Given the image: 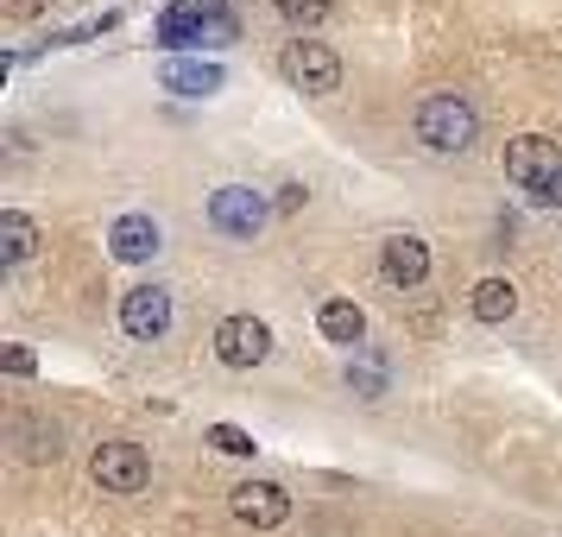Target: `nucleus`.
Segmentation results:
<instances>
[{
    "mask_svg": "<svg viewBox=\"0 0 562 537\" xmlns=\"http://www.w3.org/2000/svg\"><path fill=\"white\" fill-rule=\"evenodd\" d=\"M417 139L430 146V153H468L474 139H481V114H474V102L468 96H456V89H442V96H424L417 102Z\"/></svg>",
    "mask_w": 562,
    "mask_h": 537,
    "instance_id": "obj_1",
    "label": "nucleus"
},
{
    "mask_svg": "<svg viewBox=\"0 0 562 537\" xmlns=\"http://www.w3.org/2000/svg\"><path fill=\"white\" fill-rule=\"evenodd\" d=\"M284 82L304 89V96H335L341 89V57L323 38H291L284 45Z\"/></svg>",
    "mask_w": 562,
    "mask_h": 537,
    "instance_id": "obj_2",
    "label": "nucleus"
},
{
    "mask_svg": "<svg viewBox=\"0 0 562 537\" xmlns=\"http://www.w3.org/2000/svg\"><path fill=\"white\" fill-rule=\"evenodd\" d=\"M89 474H95V486H102V493H146V481H153V461H146V449H139V443L114 436V443H102V449H95Z\"/></svg>",
    "mask_w": 562,
    "mask_h": 537,
    "instance_id": "obj_3",
    "label": "nucleus"
},
{
    "mask_svg": "<svg viewBox=\"0 0 562 537\" xmlns=\"http://www.w3.org/2000/svg\"><path fill=\"white\" fill-rule=\"evenodd\" d=\"M209 222L234 240H254L259 222H266V197H259L254 183H222L215 197H209Z\"/></svg>",
    "mask_w": 562,
    "mask_h": 537,
    "instance_id": "obj_4",
    "label": "nucleus"
},
{
    "mask_svg": "<svg viewBox=\"0 0 562 537\" xmlns=\"http://www.w3.org/2000/svg\"><path fill=\"white\" fill-rule=\"evenodd\" d=\"M228 506L247 532H279L284 518H291V493H284L279 481H240L228 493Z\"/></svg>",
    "mask_w": 562,
    "mask_h": 537,
    "instance_id": "obj_5",
    "label": "nucleus"
},
{
    "mask_svg": "<svg viewBox=\"0 0 562 537\" xmlns=\"http://www.w3.org/2000/svg\"><path fill=\"white\" fill-rule=\"evenodd\" d=\"M506 178L518 183V190H537V183L562 178L557 139H543V133H518V139L506 146Z\"/></svg>",
    "mask_w": 562,
    "mask_h": 537,
    "instance_id": "obj_6",
    "label": "nucleus"
},
{
    "mask_svg": "<svg viewBox=\"0 0 562 537\" xmlns=\"http://www.w3.org/2000/svg\"><path fill=\"white\" fill-rule=\"evenodd\" d=\"M272 355V329L259 323V316H222V329H215V360L222 367H259V360Z\"/></svg>",
    "mask_w": 562,
    "mask_h": 537,
    "instance_id": "obj_7",
    "label": "nucleus"
},
{
    "mask_svg": "<svg viewBox=\"0 0 562 537\" xmlns=\"http://www.w3.org/2000/svg\"><path fill=\"white\" fill-rule=\"evenodd\" d=\"M121 329L133 342H158V335L171 329V291L165 284H133L127 298H121Z\"/></svg>",
    "mask_w": 562,
    "mask_h": 537,
    "instance_id": "obj_8",
    "label": "nucleus"
},
{
    "mask_svg": "<svg viewBox=\"0 0 562 537\" xmlns=\"http://www.w3.org/2000/svg\"><path fill=\"white\" fill-rule=\"evenodd\" d=\"M380 272L398 284V291H417V284L430 279V247H424L417 234H392L380 247Z\"/></svg>",
    "mask_w": 562,
    "mask_h": 537,
    "instance_id": "obj_9",
    "label": "nucleus"
},
{
    "mask_svg": "<svg viewBox=\"0 0 562 537\" xmlns=\"http://www.w3.org/2000/svg\"><path fill=\"white\" fill-rule=\"evenodd\" d=\"M158 247H165V234H158L153 215H121V222L108 228V254L121 259V266H146Z\"/></svg>",
    "mask_w": 562,
    "mask_h": 537,
    "instance_id": "obj_10",
    "label": "nucleus"
},
{
    "mask_svg": "<svg viewBox=\"0 0 562 537\" xmlns=\"http://www.w3.org/2000/svg\"><path fill=\"white\" fill-rule=\"evenodd\" d=\"M316 329H323V342H335V348H355L360 335H367V310L348 304V298H329V304L316 310Z\"/></svg>",
    "mask_w": 562,
    "mask_h": 537,
    "instance_id": "obj_11",
    "label": "nucleus"
},
{
    "mask_svg": "<svg viewBox=\"0 0 562 537\" xmlns=\"http://www.w3.org/2000/svg\"><path fill=\"white\" fill-rule=\"evenodd\" d=\"M228 26H209L203 7H171L158 20V45H203V38H222Z\"/></svg>",
    "mask_w": 562,
    "mask_h": 537,
    "instance_id": "obj_12",
    "label": "nucleus"
},
{
    "mask_svg": "<svg viewBox=\"0 0 562 537\" xmlns=\"http://www.w3.org/2000/svg\"><path fill=\"white\" fill-rule=\"evenodd\" d=\"M468 310L481 316V323H506L512 310H518V284L512 279H481L468 291Z\"/></svg>",
    "mask_w": 562,
    "mask_h": 537,
    "instance_id": "obj_13",
    "label": "nucleus"
},
{
    "mask_svg": "<svg viewBox=\"0 0 562 537\" xmlns=\"http://www.w3.org/2000/svg\"><path fill=\"white\" fill-rule=\"evenodd\" d=\"M165 89H178V96H215L222 89V70L215 64H165Z\"/></svg>",
    "mask_w": 562,
    "mask_h": 537,
    "instance_id": "obj_14",
    "label": "nucleus"
},
{
    "mask_svg": "<svg viewBox=\"0 0 562 537\" xmlns=\"http://www.w3.org/2000/svg\"><path fill=\"white\" fill-rule=\"evenodd\" d=\"M32 247H38V228H32L20 209H7V215H0V259H7V266H20Z\"/></svg>",
    "mask_w": 562,
    "mask_h": 537,
    "instance_id": "obj_15",
    "label": "nucleus"
},
{
    "mask_svg": "<svg viewBox=\"0 0 562 537\" xmlns=\"http://www.w3.org/2000/svg\"><path fill=\"white\" fill-rule=\"evenodd\" d=\"M272 7L284 13V26L310 32V26H323V20H329V7H335V0H272Z\"/></svg>",
    "mask_w": 562,
    "mask_h": 537,
    "instance_id": "obj_16",
    "label": "nucleus"
},
{
    "mask_svg": "<svg viewBox=\"0 0 562 537\" xmlns=\"http://www.w3.org/2000/svg\"><path fill=\"white\" fill-rule=\"evenodd\" d=\"M209 443H215L222 456H254V436L234 430V424H215V430H209Z\"/></svg>",
    "mask_w": 562,
    "mask_h": 537,
    "instance_id": "obj_17",
    "label": "nucleus"
},
{
    "mask_svg": "<svg viewBox=\"0 0 562 537\" xmlns=\"http://www.w3.org/2000/svg\"><path fill=\"white\" fill-rule=\"evenodd\" d=\"M45 7H52V0H0V13H7V20H38Z\"/></svg>",
    "mask_w": 562,
    "mask_h": 537,
    "instance_id": "obj_18",
    "label": "nucleus"
},
{
    "mask_svg": "<svg viewBox=\"0 0 562 537\" xmlns=\"http://www.w3.org/2000/svg\"><path fill=\"white\" fill-rule=\"evenodd\" d=\"M531 203H537V209H562V178L537 183V190H531Z\"/></svg>",
    "mask_w": 562,
    "mask_h": 537,
    "instance_id": "obj_19",
    "label": "nucleus"
},
{
    "mask_svg": "<svg viewBox=\"0 0 562 537\" xmlns=\"http://www.w3.org/2000/svg\"><path fill=\"white\" fill-rule=\"evenodd\" d=\"M304 203H310V190H304V183H284V190H279V209H284V215H297Z\"/></svg>",
    "mask_w": 562,
    "mask_h": 537,
    "instance_id": "obj_20",
    "label": "nucleus"
},
{
    "mask_svg": "<svg viewBox=\"0 0 562 537\" xmlns=\"http://www.w3.org/2000/svg\"><path fill=\"white\" fill-rule=\"evenodd\" d=\"M38 360H32V348H7V373H32Z\"/></svg>",
    "mask_w": 562,
    "mask_h": 537,
    "instance_id": "obj_21",
    "label": "nucleus"
}]
</instances>
